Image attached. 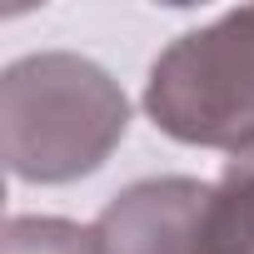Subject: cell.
<instances>
[{
  "label": "cell",
  "instance_id": "6da1fadb",
  "mask_svg": "<svg viewBox=\"0 0 254 254\" xmlns=\"http://www.w3.org/2000/svg\"><path fill=\"white\" fill-rule=\"evenodd\" d=\"M130 130L120 80L75 55L40 50L5 65L0 80V150L25 185H70L95 175Z\"/></svg>",
  "mask_w": 254,
  "mask_h": 254
},
{
  "label": "cell",
  "instance_id": "7a4b0ae2",
  "mask_svg": "<svg viewBox=\"0 0 254 254\" xmlns=\"http://www.w3.org/2000/svg\"><path fill=\"white\" fill-rule=\"evenodd\" d=\"M145 115L180 145L224 155L254 145V5L170 40L150 65Z\"/></svg>",
  "mask_w": 254,
  "mask_h": 254
},
{
  "label": "cell",
  "instance_id": "3957f363",
  "mask_svg": "<svg viewBox=\"0 0 254 254\" xmlns=\"http://www.w3.org/2000/svg\"><path fill=\"white\" fill-rule=\"evenodd\" d=\"M209 185L190 175H155L125 185L95 219L100 254H199Z\"/></svg>",
  "mask_w": 254,
  "mask_h": 254
},
{
  "label": "cell",
  "instance_id": "277c9868",
  "mask_svg": "<svg viewBox=\"0 0 254 254\" xmlns=\"http://www.w3.org/2000/svg\"><path fill=\"white\" fill-rule=\"evenodd\" d=\"M199 254H254V145L234 150L209 185Z\"/></svg>",
  "mask_w": 254,
  "mask_h": 254
},
{
  "label": "cell",
  "instance_id": "5b68a950",
  "mask_svg": "<svg viewBox=\"0 0 254 254\" xmlns=\"http://www.w3.org/2000/svg\"><path fill=\"white\" fill-rule=\"evenodd\" d=\"M0 254H100L95 224H75L60 214H10Z\"/></svg>",
  "mask_w": 254,
  "mask_h": 254
}]
</instances>
